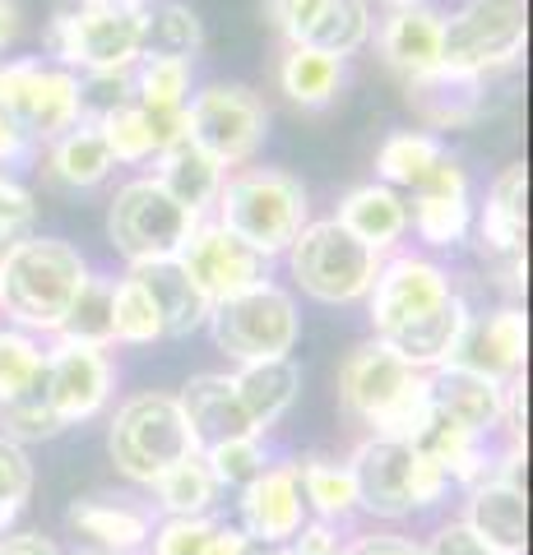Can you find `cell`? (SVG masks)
I'll list each match as a JSON object with an SVG mask.
<instances>
[{"mask_svg": "<svg viewBox=\"0 0 533 555\" xmlns=\"http://www.w3.org/2000/svg\"><path fill=\"white\" fill-rule=\"evenodd\" d=\"M79 555H107V551H79Z\"/></svg>", "mask_w": 533, "mask_h": 555, "instance_id": "9f6ffc18", "label": "cell"}, {"mask_svg": "<svg viewBox=\"0 0 533 555\" xmlns=\"http://www.w3.org/2000/svg\"><path fill=\"white\" fill-rule=\"evenodd\" d=\"M269 134V112L246 83H210L186 98V139L210 153L218 167H242L261 153Z\"/></svg>", "mask_w": 533, "mask_h": 555, "instance_id": "4fadbf2b", "label": "cell"}, {"mask_svg": "<svg viewBox=\"0 0 533 555\" xmlns=\"http://www.w3.org/2000/svg\"><path fill=\"white\" fill-rule=\"evenodd\" d=\"M181 264L186 273L200 283V292L214 301H228L237 292H246L255 283H265V259L251 246H242L232 232H223L218 222H200L191 232V241L181 246Z\"/></svg>", "mask_w": 533, "mask_h": 555, "instance_id": "2e32d148", "label": "cell"}, {"mask_svg": "<svg viewBox=\"0 0 533 555\" xmlns=\"http://www.w3.org/2000/svg\"><path fill=\"white\" fill-rule=\"evenodd\" d=\"M153 491H158V505L167 509V518H204L218 500V481L210 473V463L191 454L177 467H167V473L153 481Z\"/></svg>", "mask_w": 533, "mask_h": 555, "instance_id": "e575fe53", "label": "cell"}, {"mask_svg": "<svg viewBox=\"0 0 533 555\" xmlns=\"http://www.w3.org/2000/svg\"><path fill=\"white\" fill-rule=\"evenodd\" d=\"M98 134L107 139V153L112 163H149L158 158V134H153V120L144 116V107H135V98L122 102V107H112L107 116L93 120Z\"/></svg>", "mask_w": 533, "mask_h": 555, "instance_id": "ab89813d", "label": "cell"}, {"mask_svg": "<svg viewBox=\"0 0 533 555\" xmlns=\"http://www.w3.org/2000/svg\"><path fill=\"white\" fill-rule=\"evenodd\" d=\"M367 301L376 343H385L413 371L450 366L473 320L464 297L450 287V273L422 255H394L390 264H381Z\"/></svg>", "mask_w": 533, "mask_h": 555, "instance_id": "6da1fadb", "label": "cell"}, {"mask_svg": "<svg viewBox=\"0 0 533 555\" xmlns=\"http://www.w3.org/2000/svg\"><path fill=\"white\" fill-rule=\"evenodd\" d=\"M33 222H38V204H33V195L20 181L0 177V255H5L10 246H20V241H28Z\"/></svg>", "mask_w": 533, "mask_h": 555, "instance_id": "f6af8a7d", "label": "cell"}, {"mask_svg": "<svg viewBox=\"0 0 533 555\" xmlns=\"http://www.w3.org/2000/svg\"><path fill=\"white\" fill-rule=\"evenodd\" d=\"M441 20L432 5H404L381 24V56L404 83L441 69Z\"/></svg>", "mask_w": 533, "mask_h": 555, "instance_id": "cb8c5ba5", "label": "cell"}, {"mask_svg": "<svg viewBox=\"0 0 533 555\" xmlns=\"http://www.w3.org/2000/svg\"><path fill=\"white\" fill-rule=\"evenodd\" d=\"M89 278V259L71 241L28 236L0 255V310L24 328L56 334Z\"/></svg>", "mask_w": 533, "mask_h": 555, "instance_id": "3957f363", "label": "cell"}, {"mask_svg": "<svg viewBox=\"0 0 533 555\" xmlns=\"http://www.w3.org/2000/svg\"><path fill=\"white\" fill-rule=\"evenodd\" d=\"M10 158H20V153L10 149V139H5V134H0V163H10Z\"/></svg>", "mask_w": 533, "mask_h": 555, "instance_id": "f5cc1de1", "label": "cell"}, {"mask_svg": "<svg viewBox=\"0 0 533 555\" xmlns=\"http://www.w3.org/2000/svg\"><path fill=\"white\" fill-rule=\"evenodd\" d=\"M210 463V473L218 486H246L251 477L265 473V449L261 440H228V444H214L200 454Z\"/></svg>", "mask_w": 533, "mask_h": 555, "instance_id": "7bdbcfd3", "label": "cell"}, {"mask_svg": "<svg viewBox=\"0 0 533 555\" xmlns=\"http://www.w3.org/2000/svg\"><path fill=\"white\" fill-rule=\"evenodd\" d=\"M210 334L223 357H232L237 366H255V361H279L297 347L302 315L292 292L265 278V283L210 306Z\"/></svg>", "mask_w": 533, "mask_h": 555, "instance_id": "9c48e42d", "label": "cell"}, {"mask_svg": "<svg viewBox=\"0 0 533 555\" xmlns=\"http://www.w3.org/2000/svg\"><path fill=\"white\" fill-rule=\"evenodd\" d=\"M112 328H116V343H158L163 338V320L153 310L149 292L135 283V278H122L112 283Z\"/></svg>", "mask_w": 533, "mask_h": 555, "instance_id": "60d3db41", "label": "cell"}, {"mask_svg": "<svg viewBox=\"0 0 533 555\" xmlns=\"http://www.w3.org/2000/svg\"><path fill=\"white\" fill-rule=\"evenodd\" d=\"M191 93V65L172 56H140L130 69V98L144 112H186Z\"/></svg>", "mask_w": 533, "mask_h": 555, "instance_id": "d590c367", "label": "cell"}, {"mask_svg": "<svg viewBox=\"0 0 533 555\" xmlns=\"http://www.w3.org/2000/svg\"><path fill=\"white\" fill-rule=\"evenodd\" d=\"M28 495H33V463L24 454V444L0 436V514L14 524V514L24 509Z\"/></svg>", "mask_w": 533, "mask_h": 555, "instance_id": "ee69618b", "label": "cell"}, {"mask_svg": "<svg viewBox=\"0 0 533 555\" xmlns=\"http://www.w3.org/2000/svg\"><path fill=\"white\" fill-rule=\"evenodd\" d=\"M292 555H339V537L334 528L316 518V524H302L297 537H292Z\"/></svg>", "mask_w": 533, "mask_h": 555, "instance_id": "7dc6e473", "label": "cell"}, {"mask_svg": "<svg viewBox=\"0 0 533 555\" xmlns=\"http://www.w3.org/2000/svg\"><path fill=\"white\" fill-rule=\"evenodd\" d=\"M79 120H84L79 75L61 65H42L33 56L0 65V134L10 139V149L20 158L28 149L61 139Z\"/></svg>", "mask_w": 533, "mask_h": 555, "instance_id": "5b68a950", "label": "cell"}, {"mask_svg": "<svg viewBox=\"0 0 533 555\" xmlns=\"http://www.w3.org/2000/svg\"><path fill=\"white\" fill-rule=\"evenodd\" d=\"M20 38V0H0V51Z\"/></svg>", "mask_w": 533, "mask_h": 555, "instance_id": "f907efd6", "label": "cell"}, {"mask_svg": "<svg viewBox=\"0 0 533 555\" xmlns=\"http://www.w3.org/2000/svg\"><path fill=\"white\" fill-rule=\"evenodd\" d=\"M204 47L200 14L181 0H163V5L144 10V51L140 56H172V61H195V51Z\"/></svg>", "mask_w": 533, "mask_h": 555, "instance_id": "836d02e7", "label": "cell"}, {"mask_svg": "<svg viewBox=\"0 0 533 555\" xmlns=\"http://www.w3.org/2000/svg\"><path fill=\"white\" fill-rule=\"evenodd\" d=\"M279 83L297 107H330L343 89V61L320 56L306 47H288V56L279 65Z\"/></svg>", "mask_w": 533, "mask_h": 555, "instance_id": "d6a6232c", "label": "cell"}, {"mask_svg": "<svg viewBox=\"0 0 533 555\" xmlns=\"http://www.w3.org/2000/svg\"><path fill=\"white\" fill-rule=\"evenodd\" d=\"M334 222L343 232H353L363 246H371L376 255H385V250L399 246L404 232H408V204L399 199V190L371 181V185H357L343 195Z\"/></svg>", "mask_w": 533, "mask_h": 555, "instance_id": "484cf974", "label": "cell"}, {"mask_svg": "<svg viewBox=\"0 0 533 555\" xmlns=\"http://www.w3.org/2000/svg\"><path fill=\"white\" fill-rule=\"evenodd\" d=\"M51 177L61 185H75V190H89V185H102L112 177V153H107V139L98 134L93 120H79L71 126L61 139H51Z\"/></svg>", "mask_w": 533, "mask_h": 555, "instance_id": "4dcf8cb0", "label": "cell"}, {"mask_svg": "<svg viewBox=\"0 0 533 555\" xmlns=\"http://www.w3.org/2000/svg\"><path fill=\"white\" fill-rule=\"evenodd\" d=\"M478 542L492 555H524L529 542V509L520 477H487L469 491V518H464Z\"/></svg>", "mask_w": 533, "mask_h": 555, "instance_id": "44dd1931", "label": "cell"}, {"mask_svg": "<svg viewBox=\"0 0 533 555\" xmlns=\"http://www.w3.org/2000/svg\"><path fill=\"white\" fill-rule=\"evenodd\" d=\"M242 555H292V546H269V542H251V537H246Z\"/></svg>", "mask_w": 533, "mask_h": 555, "instance_id": "816d5d0a", "label": "cell"}, {"mask_svg": "<svg viewBox=\"0 0 533 555\" xmlns=\"http://www.w3.org/2000/svg\"><path fill=\"white\" fill-rule=\"evenodd\" d=\"M237 385V398H242L246 416L255 422V430H265L279 422V416L297 403V389H302V371L292 366V357H279V361H255V366H242L232 375Z\"/></svg>", "mask_w": 533, "mask_h": 555, "instance_id": "f1b7e54d", "label": "cell"}, {"mask_svg": "<svg viewBox=\"0 0 533 555\" xmlns=\"http://www.w3.org/2000/svg\"><path fill=\"white\" fill-rule=\"evenodd\" d=\"M218 228L232 232L261 259L288 255L297 232L312 222L306 185L283 167H242L218 185Z\"/></svg>", "mask_w": 533, "mask_h": 555, "instance_id": "277c9868", "label": "cell"}, {"mask_svg": "<svg viewBox=\"0 0 533 555\" xmlns=\"http://www.w3.org/2000/svg\"><path fill=\"white\" fill-rule=\"evenodd\" d=\"M343 555H422V546L399 532H371V537H357Z\"/></svg>", "mask_w": 533, "mask_h": 555, "instance_id": "c3c4849f", "label": "cell"}, {"mask_svg": "<svg viewBox=\"0 0 533 555\" xmlns=\"http://www.w3.org/2000/svg\"><path fill=\"white\" fill-rule=\"evenodd\" d=\"M112 463L122 467L130 481L153 486L167 467H177L181 459L195 454L191 426H186V412L177 403V393H135L122 403L112 422Z\"/></svg>", "mask_w": 533, "mask_h": 555, "instance_id": "30bf717a", "label": "cell"}, {"mask_svg": "<svg viewBox=\"0 0 533 555\" xmlns=\"http://www.w3.org/2000/svg\"><path fill=\"white\" fill-rule=\"evenodd\" d=\"M61 343H79V347H112L116 343V328H112V283H102V278H89L84 292L75 297L71 315L61 320Z\"/></svg>", "mask_w": 533, "mask_h": 555, "instance_id": "74e56055", "label": "cell"}, {"mask_svg": "<svg viewBox=\"0 0 533 555\" xmlns=\"http://www.w3.org/2000/svg\"><path fill=\"white\" fill-rule=\"evenodd\" d=\"M529 171L524 163H510L502 177L492 181L487 204L478 214V236H483V250L502 255V259H524V222H529Z\"/></svg>", "mask_w": 533, "mask_h": 555, "instance_id": "4316f807", "label": "cell"}, {"mask_svg": "<svg viewBox=\"0 0 533 555\" xmlns=\"http://www.w3.org/2000/svg\"><path fill=\"white\" fill-rule=\"evenodd\" d=\"M445 158V149H441V139L436 134H427V130H394L381 153H376V177H381V185H404V190H418L432 171L441 167Z\"/></svg>", "mask_w": 533, "mask_h": 555, "instance_id": "1f68e13d", "label": "cell"}, {"mask_svg": "<svg viewBox=\"0 0 533 555\" xmlns=\"http://www.w3.org/2000/svg\"><path fill=\"white\" fill-rule=\"evenodd\" d=\"M422 555H492L478 537L464 528V524H445L436 537H432V546H422Z\"/></svg>", "mask_w": 533, "mask_h": 555, "instance_id": "bcb514c9", "label": "cell"}, {"mask_svg": "<svg viewBox=\"0 0 533 555\" xmlns=\"http://www.w3.org/2000/svg\"><path fill=\"white\" fill-rule=\"evenodd\" d=\"M404 98L432 130H464L483 112V79L459 75V69H432V75L408 79Z\"/></svg>", "mask_w": 533, "mask_h": 555, "instance_id": "d4e9b609", "label": "cell"}, {"mask_svg": "<svg viewBox=\"0 0 533 555\" xmlns=\"http://www.w3.org/2000/svg\"><path fill=\"white\" fill-rule=\"evenodd\" d=\"M339 398H343V412L357 416L363 426H371V436L404 440V444H413V436H418L427 422V412H432L427 371H413L408 361H399L376 338L353 347L348 361H343Z\"/></svg>", "mask_w": 533, "mask_h": 555, "instance_id": "7a4b0ae2", "label": "cell"}, {"mask_svg": "<svg viewBox=\"0 0 533 555\" xmlns=\"http://www.w3.org/2000/svg\"><path fill=\"white\" fill-rule=\"evenodd\" d=\"M5 528H10V518H5V514H0V532H5Z\"/></svg>", "mask_w": 533, "mask_h": 555, "instance_id": "11a10c76", "label": "cell"}, {"mask_svg": "<svg viewBox=\"0 0 533 555\" xmlns=\"http://www.w3.org/2000/svg\"><path fill=\"white\" fill-rule=\"evenodd\" d=\"M524 347H529V324H524V310H496L487 320H469L464 338L455 347V366L464 371H478L506 385L510 375H520L524 366Z\"/></svg>", "mask_w": 533, "mask_h": 555, "instance_id": "7402d4cb", "label": "cell"}, {"mask_svg": "<svg viewBox=\"0 0 533 555\" xmlns=\"http://www.w3.org/2000/svg\"><path fill=\"white\" fill-rule=\"evenodd\" d=\"M381 5H390V10H404V5H422V0H381Z\"/></svg>", "mask_w": 533, "mask_h": 555, "instance_id": "db71d44e", "label": "cell"}, {"mask_svg": "<svg viewBox=\"0 0 533 555\" xmlns=\"http://www.w3.org/2000/svg\"><path fill=\"white\" fill-rule=\"evenodd\" d=\"M177 403L186 412V426H191L195 454H204L214 444H228V440H261V430H255L242 398H237L232 375H195L177 393Z\"/></svg>", "mask_w": 533, "mask_h": 555, "instance_id": "ffe728a7", "label": "cell"}, {"mask_svg": "<svg viewBox=\"0 0 533 555\" xmlns=\"http://www.w3.org/2000/svg\"><path fill=\"white\" fill-rule=\"evenodd\" d=\"M269 20L292 47L320 56H353L371 42V5L367 0H269Z\"/></svg>", "mask_w": 533, "mask_h": 555, "instance_id": "9a60e30c", "label": "cell"}, {"mask_svg": "<svg viewBox=\"0 0 533 555\" xmlns=\"http://www.w3.org/2000/svg\"><path fill=\"white\" fill-rule=\"evenodd\" d=\"M47 352L20 328H0V403L24 398L42 375Z\"/></svg>", "mask_w": 533, "mask_h": 555, "instance_id": "b9f144b4", "label": "cell"}, {"mask_svg": "<svg viewBox=\"0 0 533 555\" xmlns=\"http://www.w3.org/2000/svg\"><path fill=\"white\" fill-rule=\"evenodd\" d=\"M242 532L251 542L288 546L297 528L306 524V500L297 481V463H274L261 477H251L242 486Z\"/></svg>", "mask_w": 533, "mask_h": 555, "instance_id": "e0dca14e", "label": "cell"}, {"mask_svg": "<svg viewBox=\"0 0 533 555\" xmlns=\"http://www.w3.org/2000/svg\"><path fill=\"white\" fill-rule=\"evenodd\" d=\"M112 361L98 347H79V343H56L42 361L38 375V398L61 426H79L98 416L112 398Z\"/></svg>", "mask_w": 533, "mask_h": 555, "instance_id": "5bb4252c", "label": "cell"}, {"mask_svg": "<svg viewBox=\"0 0 533 555\" xmlns=\"http://www.w3.org/2000/svg\"><path fill=\"white\" fill-rule=\"evenodd\" d=\"M348 473H353L357 509H371L381 518H404L413 509L436 505L445 486H450L441 463L418 454L404 440H385V436H371L357 444L348 459Z\"/></svg>", "mask_w": 533, "mask_h": 555, "instance_id": "52a82bcc", "label": "cell"}, {"mask_svg": "<svg viewBox=\"0 0 533 555\" xmlns=\"http://www.w3.org/2000/svg\"><path fill=\"white\" fill-rule=\"evenodd\" d=\"M529 42V10L524 0H464L441 20V69L483 79L524 56Z\"/></svg>", "mask_w": 533, "mask_h": 555, "instance_id": "8fae6325", "label": "cell"}, {"mask_svg": "<svg viewBox=\"0 0 533 555\" xmlns=\"http://www.w3.org/2000/svg\"><path fill=\"white\" fill-rule=\"evenodd\" d=\"M427 389H432V412H441L445 422H455L459 430L487 440L496 426H506V385L464 371V366H436L427 371Z\"/></svg>", "mask_w": 533, "mask_h": 555, "instance_id": "d6986e66", "label": "cell"}, {"mask_svg": "<svg viewBox=\"0 0 533 555\" xmlns=\"http://www.w3.org/2000/svg\"><path fill=\"white\" fill-rule=\"evenodd\" d=\"M0 555H61L56 542H47L38 532H10L0 537Z\"/></svg>", "mask_w": 533, "mask_h": 555, "instance_id": "681fc988", "label": "cell"}, {"mask_svg": "<svg viewBox=\"0 0 533 555\" xmlns=\"http://www.w3.org/2000/svg\"><path fill=\"white\" fill-rule=\"evenodd\" d=\"M65 518H71V528L79 537H89L93 551H107V555H126L149 542V514L122 505V500H93V495L75 500Z\"/></svg>", "mask_w": 533, "mask_h": 555, "instance_id": "f546056e", "label": "cell"}, {"mask_svg": "<svg viewBox=\"0 0 533 555\" xmlns=\"http://www.w3.org/2000/svg\"><path fill=\"white\" fill-rule=\"evenodd\" d=\"M195 228H200V218L186 214L153 177L126 181L107 208V241L116 246V255L130 259V269L177 259Z\"/></svg>", "mask_w": 533, "mask_h": 555, "instance_id": "7c38bea8", "label": "cell"}, {"mask_svg": "<svg viewBox=\"0 0 533 555\" xmlns=\"http://www.w3.org/2000/svg\"><path fill=\"white\" fill-rule=\"evenodd\" d=\"M153 181H158L167 195L186 208V214L204 222V214H210L214 199H218L223 167L210 158V153H200L191 139H177L172 149L158 153V171H153Z\"/></svg>", "mask_w": 533, "mask_h": 555, "instance_id": "83f0119b", "label": "cell"}, {"mask_svg": "<svg viewBox=\"0 0 533 555\" xmlns=\"http://www.w3.org/2000/svg\"><path fill=\"white\" fill-rule=\"evenodd\" d=\"M413 232H418L427 246H459L464 236L473 228V199H469V177H464V167L445 153L441 167L427 177L418 190H413Z\"/></svg>", "mask_w": 533, "mask_h": 555, "instance_id": "ac0fdd59", "label": "cell"}, {"mask_svg": "<svg viewBox=\"0 0 533 555\" xmlns=\"http://www.w3.org/2000/svg\"><path fill=\"white\" fill-rule=\"evenodd\" d=\"M246 532L210 518H167L153 537V555H242Z\"/></svg>", "mask_w": 533, "mask_h": 555, "instance_id": "8d00e7d4", "label": "cell"}, {"mask_svg": "<svg viewBox=\"0 0 533 555\" xmlns=\"http://www.w3.org/2000/svg\"><path fill=\"white\" fill-rule=\"evenodd\" d=\"M339 555H343V551H339Z\"/></svg>", "mask_w": 533, "mask_h": 555, "instance_id": "6f0895ef", "label": "cell"}, {"mask_svg": "<svg viewBox=\"0 0 533 555\" xmlns=\"http://www.w3.org/2000/svg\"><path fill=\"white\" fill-rule=\"evenodd\" d=\"M297 481H302V500L325 518V524L357 509V491H353L348 463L306 459V463H297Z\"/></svg>", "mask_w": 533, "mask_h": 555, "instance_id": "f35d334b", "label": "cell"}, {"mask_svg": "<svg viewBox=\"0 0 533 555\" xmlns=\"http://www.w3.org/2000/svg\"><path fill=\"white\" fill-rule=\"evenodd\" d=\"M385 259L371 246H363L353 232H343L334 218L306 222L297 232V241L288 246V269L292 283H297L306 297H316L325 306H353L363 301L376 273H381Z\"/></svg>", "mask_w": 533, "mask_h": 555, "instance_id": "ba28073f", "label": "cell"}, {"mask_svg": "<svg viewBox=\"0 0 533 555\" xmlns=\"http://www.w3.org/2000/svg\"><path fill=\"white\" fill-rule=\"evenodd\" d=\"M144 10L126 0H75L51 20L47 42L71 75H116L144 51Z\"/></svg>", "mask_w": 533, "mask_h": 555, "instance_id": "8992f818", "label": "cell"}, {"mask_svg": "<svg viewBox=\"0 0 533 555\" xmlns=\"http://www.w3.org/2000/svg\"><path fill=\"white\" fill-rule=\"evenodd\" d=\"M130 278L149 292V301L163 320V338H186V334H195V328L210 324V297H204L200 283L186 273L181 259L140 264V269H130Z\"/></svg>", "mask_w": 533, "mask_h": 555, "instance_id": "603a6c76", "label": "cell"}]
</instances>
